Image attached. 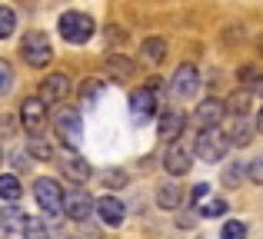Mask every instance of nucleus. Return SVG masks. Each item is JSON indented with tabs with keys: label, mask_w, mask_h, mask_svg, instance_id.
<instances>
[{
	"label": "nucleus",
	"mask_w": 263,
	"mask_h": 239,
	"mask_svg": "<svg viewBox=\"0 0 263 239\" xmlns=\"http://www.w3.org/2000/svg\"><path fill=\"white\" fill-rule=\"evenodd\" d=\"M100 90H103L100 80H87V83H84V93H80V97H84V106H93L97 97H100Z\"/></svg>",
	"instance_id": "nucleus-28"
},
{
	"label": "nucleus",
	"mask_w": 263,
	"mask_h": 239,
	"mask_svg": "<svg viewBox=\"0 0 263 239\" xmlns=\"http://www.w3.org/2000/svg\"><path fill=\"white\" fill-rule=\"evenodd\" d=\"M157 110V86H137L134 93H130V113H134L137 123L150 120Z\"/></svg>",
	"instance_id": "nucleus-8"
},
{
	"label": "nucleus",
	"mask_w": 263,
	"mask_h": 239,
	"mask_svg": "<svg viewBox=\"0 0 263 239\" xmlns=\"http://www.w3.org/2000/svg\"><path fill=\"white\" fill-rule=\"evenodd\" d=\"M93 216L107 226H120L123 216H127V206L117 196H100V200H93Z\"/></svg>",
	"instance_id": "nucleus-10"
},
{
	"label": "nucleus",
	"mask_w": 263,
	"mask_h": 239,
	"mask_svg": "<svg viewBox=\"0 0 263 239\" xmlns=\"http://www.w3.org/2000/svg\"><path fill=\"white\" fill-rule=\"evenodd\" d=\"M60 169H64V176H70V180H77V183H84V180H90V176H93L90 163H87L80 153H67L64 160H60Z\"/></svg>",
	"instance_id": "nucleus-15"
},
{
	"label": "nucleus",
	"mask_w": 263,
	"mask_h": 239,
	"mask_svg": "<svg viewBox=\"0 0 263 239\" xmlns=\"http://www.w3.org/2000/svg\"><path fill=\"white\" fill-rule=\"evenodd\" d=\"M0 163H4V146H0Z\"/></svg>",
	"instance_id": "nucleus-37"
},
{
	"label": "nucleus",
	"mask_w": 263,
	"mask_h": 239,
	"mask_svg": "<svg viewBox=\"0 0 263 239\" xmlns=\"http://www.w3.org/2000/svg\"><path fill=\"white\" fill-rule=\"evenodd\" d=\"M53 239H70V236H64V233H53Z\"/></svg>",
	"instance_id": "nucleus-36"
},
{
	"label": "nucleus",
	"mask_w": 263,
	"mask_h": 239,
	"mask_svg": "<svg viewBox=\"0 0 263 239\" xmlns=\"http://www.w3.org/2000/svg\"><path fill=\"white\" fill-rule=\"evenodd\" d=\"M227 149H230V143H227L223 129H203V133L197 136V143H193V153L203 163H220L227 156Z\"/></svg>",
	"instance_id": "nucleus-4"
},
{
	"label": "nucleus",
	"mask_w": 263,
	"mask_h": 239,
	"mask_svg": "<svg viewBox=\"0 0 263 239\" xmlns=\"http://www.w3.org/2000/svg\"><path fill=\"white\" fill-rule=\"evenodd\" d=\"M33 196H37V206L44 209V216H50V220L64 216V189H60L57 180L40 176V180L33 183Z\"/></svg>",
	"instance_id": "nucleus-3"
},
{
	"label": "nucleus",
	"mask_w": 263,
	"mask_h": 239,
	"mask_svg": "<svg viewBox=\"0 0 263 239\" xmlns=\"http://www.w3.org/2000/svg\"><path fill=\"white\" fill-rule=\"evenodd\" d=\"M20 123H24L30 133H40L47 123V106L40 103L37 97H27L24 103H20Z\"/></svg>",
	"instance_id": "nucleus-13"
},
{
	"label": "nucleus",
	"mask_w": 263,
	"mask_h": 239,
	"mask_svg": "<svg viewBox=\"0 0 263 239\" xmlns=\"http://www.w3.org/2000/svg\"><path fill=\"white\" fill-rule=\"evenodd\" d=\"M250 103H253V90H237V93H230V100L223 103V110H230L233 117H247Z\"/></svg>",
	"instance_id": "nucleus-21"
},
{
	"label": "nucleus",
	"mask_w": 263,
	"mask_h": 239,
	"mask_svg": "<svg viewBox=\"0 0 263 239\" xmlns=\"http://www.w3.org/2000/svg\"><path fill=\"white\" fill-rule=\"evenodd\" d=\"M20 196H24V186H20V180H17L13 173H4V176H0V200L17 203Z\"/></svg>",
	"instance_id": "nucleus-22"
},
{
	"label": "nucleus",
	"mask_w": 263,
	"mask_h": 239,
	"mask_svg": "<svg viewBox=\"0 0 263 239\" xmlns=\"http://www.w3.org/2000/svg\"><path fill=\"white\" fill-rule=\"evenodd\" d=\"M157 206L160 209H180L183 206V189H180L177 183H163V186L157 189Z\"/></svg>",
	"instance_id": "nucleus-18"
},
{
	"label": "nucleus",
	"mask_w": 263,
	"mask_h": 239,
	"mask_svg": "<svg viewBox=\"0 0 263 239\" xmlns=\"http://www.w3.org/2000/svg\"><path fill=\"white\" fill-rule=\"evenodd\" d=\"M100 180H103V183H110V186H123V183H127V176L117 173V169H107V173H100Z\"/></svg>",
	"instance_id": "nucleus-33"
},
{
	"label": "nucleus",
	"mask_w": 263,
	"mask_h": 239,
	"mask_svg": "<svg viewBox=\"0 0 263 239\" xmlns=\"http://www.w3.org/2000/svg\"><path fill=\"white\" fill-rule=\"evenodd\" d=\"M140 57H143V63H150V67L163 63V60H167V40L163 37H147L140 44Z\"/></svg>",
	"instance_id": "nucleus-17"
},
{
	"label": "nucleus",
	"mask_w": 263,
	"mask_h": 239,
	"mask_svg": "<svg viewBox=\"0 0 263 239\" xmlns=\"http://www.w3.org/2000/svg\"><path fill=\"white\" fill-rule=\"evenodd\" d=\"M64 216L73 223H87L90 216H93V200H90L87 189L73 186L70 193H64Z\"/></svg>",
	"instance_id": "nucleus-7"
},
{
	"label": "nucleus",
	"mask_w": 263,
	"mask_h": 239,
	"mask_svg": "<svg viewBox=\"0 0 263 239\" xmlns=\"http://www.w3.org/2000/svg\"><path fill=\"white\" fill-rule=\"evenodd\" d=\"M57 27H60V37H64L67 44H73V47H84L97 30L93 20H90L87 13H80V10H64L60 20H57Z\"/></svg>",
	"instance_id": "nucleus-1"
},
{
	"label": "nucleus",
	"mask_w": 263,
	"mask_h": 239,
	"mask_svg": "<svg viewBox=\"0 0 263 239\" xmlns=\"http://www.w3.org/2000/svg\"><path fill=\"white\" fill-rule=\"evenodd\" d=\"M223 213H227V203L217 200V196H210V200L200 203V216H206V220H217V216H223Z\"/></svg>",
	"instance_id": "nucleus-25"
},
{
	"label": "nucleus",
	"mask_w": 263,
	"mask_h": 239,
	"mask_svg": "<svg viewBox=\"0 0 263 239\" xmlns=\"http://www.w3.org/2000/svg\"><path fill=\"white\" fill-rule=\"evenodd\" d=\"M243 173L250 176V183H257V186H263V156H260V160H253L250 166L243 169Z\"/></svg>",
	"instance_id": "nucleus-31"
},
{
	"label": "nucleus",
	"mask_w": 263,
	"mask_h": 239,
	"mask_svg": "<svg viewBox=\"0 0 263 239\" xmlns=\"http://www.w3.org/2000/svg\"><path fill=\"white\" fill-rule=\"evenodd\" d=\"M107 70L114 73L117 80H127L130 73H134V63H130L123 53H110V57H107Z\"/></svg>",
	"instance_id": "nucleus-23"
},
{
	"label": "nucleus",
	"mask_w": 263,
	"mask_h": 239,
	"mask_svg": "<svg viewBox=\"0 0 263 239\" xmlns=\"http://www.w3.org/2000/svg\"><path fill=\"white\" fill-rule=\"evenodd\" d=\"M257 133H263V106H260V117H257Z\"/></svg>",
	"instance_id": "nucleus-35"
},
{
	"label": "nucleus",
	"mask_w": 263,
	"mask_h": 239,
	"mask_svg": "<svg viewBox=\"0 0 263 239\" xmlns=\"http://www.w3.org/2000/svg\"><path fill=\"white\" fill-rule=\"evenodd\" d=\"M13 27H17V13H13L10 7H0V40L10 37Z\"/></svg>",
	"instance_id": "nucleus-26"
},
{
	"label": "nucleus",
	"mask_w": 263,
	"mask_h": 239,
	"mask_svg": "<svg viewBox=\"0 0 263 239\" xmlns=\"http://www.w3.org/2000/svg\"><path fill=\"white\" fill-rule=\"evenodd\" d=\"M190 166H193L190 149H186L183 143H170L167 153H163V169H167L170 176H186V173H190Z\"/></svg>",
	"instance_id": "nucleus-11"
},
{
	"label": "nucleus",
	"mask_w": 263,
	"mask_h": 239,
	"mask_svg": "<svg viewBox=\"0 0 263 239\" xmlns=\"http://www.w3.org/2000/svg\"><path fill=\"white\" fill-rule=\"evenodd\" d=\"M240 180H243V166H240V163H230V166L223 169V183L227 186H237Z\"/></svg>",
	"instance_id": "nucleus-30"
},
{
	"label": "nucleus",
	"mask_w": 263,
	"mask_h": 239,
	"mask_svg": "<svg viewBox=\"0 0 263 239\" xmlns=\"http://www.w3.org/2000/svg\"><path fill=\"white\" fill-rule=\"evenodd\" d=\"M167 90H170V97H174L177 103H180V100L197 97V90H200V70L193 63H180L177 70H174V77H170Z\"/></svg>",
	"instance_id": "nucleus-6"
},
{
	"label": "nucleus",
	"mask_w": 263,
	"mask_h": 239,
	"mask_svg": "<svg viewBox=\"0 0 263 239\" xmlns=\"http://www.w3.org/2000/svg\"><path fill=\"white\" fill-rule=\"evenodd\" d=\"M13 90V67L7 60H0V97Z\"/></svg>",
	"instance_id": "nucleus-29"
},
{
	"label": "nucleus",
	"mask_w": 263,
	"mask_h": 239,
	"mask_svg": "<svg viewBox=\"0 0 263 239\" xmlns=\"http://www.w3.org/2000/svg\"><path fill=\"white\" fill-rule=\"evenodd\" d=\"M190 200L197 203V206H200L203 200H210V186H206V183H197V186H193V196H190Z\"/></svg>",
	"instance_id": "nucleus-34"
},
{
	"label": "nucleus",
	"mask_w": 263,
	"mask_h": 239,
	"mask_svg": "<svg viewBox=\"0 0 263 239\" xmlns=\"http://www.w3.org/2000/svg\"><path fill=\"white\" fill-rule=\"evenodd\" d=\"M227 117V110H223V103L220 100H213V97H206L203 103L193 110V123L200 126V133L203 129H220V120Z\"/></svg>",
	"instance_id": "nucleus-9"
},
{
	"label": "nucleus",
	"mask_w": 263,
	"mask_h": 239,
	"mask_svg": "<svg viewBox=\"0 0 263 239\" xmlns=\"http://www.w3.org/2000/svg\"><path fill=\"white\" fill-rule=\"evenodd\" d=\"M27 156H33V160H53V143L40 133H30V140H27Z\"/></svg>",
	"instance_id": "nucleus-19"
},
{
	"label": "nucleus",
	"mask_w": 263,
	"mask_h": 239,
	"mask_svg": "<svg viewBox=\"0 0 263 239\" xmlns=\"http://www.w3.org/2000/svg\"><path fill=\"white\" fill-rule=\"evenodd\" d=\"M220 239H247V226L240 220L223 223V233H220Z\"/></svg>",
	"instance_id": "nucleus-27"
},
{
	"label": "nucleus",
	"mask_w": 263,
	"mask_h": 239,
	"mask_svg": "<svg viewBox=\"0 0 263 239\" xmlns=\"http://www.w3.org/2000/svg\"><path fill=\"white\" fill-rule=\"evenodd\" d=\"M20 57H24V63L27 67H47L50 63V57H53V44H50V37H47L44 30H30L24 40H20Z\"/></svg>",
	"instance_id": "nucleus-2"
},
{
	"label": "nucleus",
	"mask_w": 263,
	"mask_h": 239,
	"mask_svg": "<svg viewBox=\"0 0 263 239\" xmlns=\"http://www.w3.org/2000/svg\"><path fill=\"white\" fill-rule=\"evenodd\" d=\"M53 129H57L60 143H64L70 153L84 143V120H80L77 110H60L57 117H53Z\"/></svg>",
	"instance_id": "nucleus-5"
},
{
	"label": "nucleus",
	"mask_w": 263,
	"mask_h": 239,
	"mask_svg": "<svg viewBox=\"0 0 263 239\" xmlns=\"http://www.w3.org/2000/svg\"><path fill=\"white\" fill-rule=\"evenodd\" d=\"M183 126H186V117L177 110V106H170V110L160 113V126H157V129H160V136L167 143H177L180 133H183Z\"/></svg>",
	"instance_id": "nucleus-14"
},
{
	"label": "nucleus",
	"mask_w": 263,
	"mask_h": 239,
	"mask_svg": "<svg viewBox=\"0 0 263 239\" xmlns=\"http://www.w3.org/2000/svg\"><path fill=\"white\" fill-rule=\"evenodd\" d=\"M13 169H17V173H27V169H30V156H27V153H20V149H17V153H13Z\"/></svg>",
	"instance_id": "nucleus-32"
},
{
	"label": "nucleus",
	"mask_w": 263,
	"mask_h": 239,
	"mask_svg": "<svg viewBox=\"0 0 263 239\" xmlns=\"http://www.w3.org/2000/svg\"><path fill=\"white\" fill-rule=\"evenodd\" d=\"M24 239H53V233L47 229L44 220H27L24 226Z\"/></svg>",
	"instance_id": "nucleus-24"
},
{
	"label": "nucleus",
	"mask_w": 263,
	"mask_h": 239,
	"mask_svg": "<svg viewBox=\"0 0 263 239\" xmlns=\"http://www.w3.org/2000/svg\"><path fill=\"white\" fill-rule=\"evenodd\" d=\"M27 226V213L20 206H13V203H7L4 209H0V233H24Z\"/></svg>",
	"instance_id": "nucleus-16"
},
{
	"label": "nucleus",
	"mask_w": 263,
	"mask_h": 239,
	"mask_svg": "<svg viewBox=\"0 0 263 239\" xmlns=\"http://www.w3.org/2000/svg\"><path fill=\"white\" fill-rule=\"evenodd\" d=\"M67 93H70V77H67V73H50V77L40 83L37 100L47 106V103H57V100H64Z\"/></svg>",
	"instance_id": "nucleus-12"
},
{
	"label": "nucleus",
	"mask_w": 263,
	"mask_h": 239,
	"mask_svg": "<svg viewBox=\"0 0 263 239\" xmlns=\"http://www.w3.org/2000/svg\"><path fill=\"white\" fill-rule=\"evenodd\" d=\"M250 140H253V126L247 123V117H237V123H233L230 133H227V143H230V146H247Z\"/></svg>",
	"instance_id": "nucleus-20"
}]
</instances>
